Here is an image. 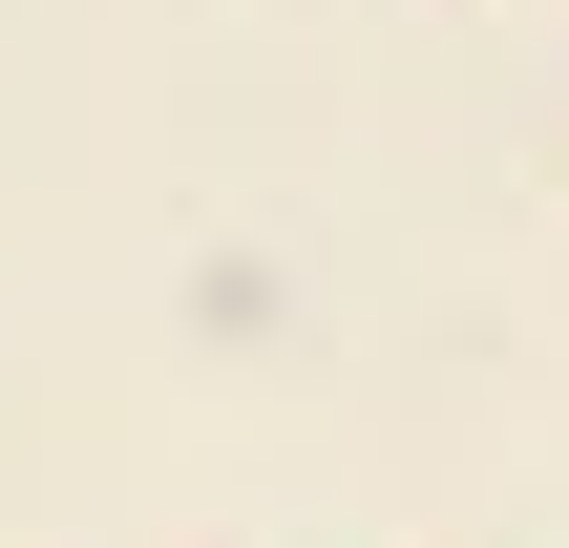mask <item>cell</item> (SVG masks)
I'll list each match as a JSON object with an SVG mask.
<instances>
[]
</instances>
